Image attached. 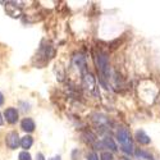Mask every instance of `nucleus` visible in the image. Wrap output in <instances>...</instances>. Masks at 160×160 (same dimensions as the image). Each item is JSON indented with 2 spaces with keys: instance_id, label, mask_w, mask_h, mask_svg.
<instances>
[{
  "instance_id": "4",
  "label": "nucleus",
  "mask_w": 160,
  "mask_h": 160,
  "mask_svg": "<svg viewBox=\"0 0 160 160\" xmlns=\"http://www.w3.org/2000/svg\"><path fill=\"white\" fill-rule=\"evenodd\" d=\"M99 69L101 71L102 74L108 76L109 74V65H108V59L105 55H100L99 57Z\"/></svg>"
},
{
  "instance_id": "12",
  "label": "nucleus",
  "mask_w": 160,
  "mask_h": 160,
  "mask_svg": "<svg viewBox=\"0 0 160 160\" xmlns=\"http://www.w3.org/2000/svg\"><path fill=\"white\" fill-rule=\"evenodd\" d=\"M87 160H99V159H98V156H96V154H94V152H92V154H90V155H88V158H87Z\"/></svg>"
},
{
  "instance_id": "2",
  "label": "nucleus",
  "mask_w": 160,
  "mask_h": 160,
  "mask_svg": "<svg viewBox=\"0 0 160 160\" xmlns=\"http://www.w3.org/2000/svg\"><path fill=\"white\" fill-rule=\"evenodd\" d=\"M5 142H7V146H8L9 149H12V150L17 149L18 145L21 143L18 133L17 132H9L8 135H7V137H5Z\"/></svg>"
},
{
  "instance_id": "3",
  "label": "nucleus",
  "mask_w": 160,
  "mask_h": 160,
  "mask_svg": "<svg viewBox=\"0 0 160 160\" xmlns=\"http://www.w3.org/2000/svg\"><path fill=\"white\" fill-rule=\"evenodd\" d=\"M4 117H5V119H7L8 123L14 124V123H17V121H18V112H17L16 108H8V109H5V112H4Z\"/></svg>"
},
{
  "instance_id": "9",
  "label": "nucleus",
  "mask_w": 160,
  "mask_h": 160,
  "mask_svg": "<svg viewBox=\"0 0 160 160\" xmlns=\"http://www.w3.org/2000/svg\"><path fill=\"white\" fill-rule=\"evenodd\" d=\"M100 159L101 160H113V155L109 151H104V152H101Z\"/></svg>"
},
{
  "instance_id": "6",
  "label": "nucleus",
  "mask_w": 160,
  "mask_h": 160,
  "mask_svg": "<svg viewBox=\"0 0 160 160\" xmlns=\"http://www.w3.org/2000/svg\"><path fill=\"white\" fill-rule=\"evenodd\" d=\"M136 140H137L141 145H149V143H150V137L146 135L143 131H137V132H136Z\"/></svg>"
},
{
  "instance_id": "13",
  "label": "nucleus",
  "mask_w": 160,
  "mask_h": 160,
  "mask_svg": "<svg viewBox=\"0 0 160 160\" xmlns=\"http://www.w3.org/2000/svg\"><path fill=\"white\" fill-rule=\"evenodd\" d=\"M36 160H45V158H44V155L41 152H38L37 156H36Z\"/></svg>"
},
{
  "instance_id": "5",
  "label": "nucleus",
  "mask_w": 160,
  "mask_h": 160,
  "mask_svg": "<svg viewBox=\"0 0 160 160\" xmlns=\"http://www.w3.org/2000/svg\"><path fill=\"white\" fill-rule=\"evenodd\" d=\"M21 127L26 132H33L35 131V122L31 118H24L22 121V123H21Z\"/></svg>"
},
{
  "instance_id": "15",
  "label": "nucleus",
  "mask_w": 160,
  "mask_h": 160,
  "mask_svg": "<svg viewBox=\"0 0 160 160\" xmlns=\"http://www.w3.org/2000/svg\"><path fill=\"white\" fill-rule=\"evenodd\" d=\"M4 123V121H3V118H2V113H0V126H2Z\"/></svg>"
},
{
  "instance_id": "14",
  "label": "nucleus",
  "mask_w": 160,
  "mask_h": 160,
  "mask_svg": "<svg viewBox=\"0 0 160 160\" xmlns=\"http://www.w3.org/2000/svg\"><path fill=\"white\" fill-rule=\"evenodd\" d=\"M3 102H4V96H3L2 92H0V105H2Z\"/></svg>"
},
{
  "instance_id": "11",
  "label": "nucleus",
  "mask_w": 160,
  "mask_h": 160,
  "mask_svg": "<svg viewBox=\"0 0 160 160\" xmlns=\"http://www.w3.org/2000/svg\"><path fill=\"white\" fill-rule=\"evenodd\" d=\"M136 155H137L138 158H143V159H148V160H151V158H152L150 154L145 152V151H136Z\"/></svg>"
},
{
  "instance_id": "16",
  "label": "nucleus",
  "mask_w": 160,
  "mask_h": 160,
  "mask_svg": "<svg viewBox=\"0 0 160 160\" xmlns=\"http://www.w3.org/2000/svg\"><path fill=\"white\" fill-rule=\"evenodd\" d=\"M51 160H62V159H60V156H55V158H52Z\"/></svg>"
},
{
  "instance_id": "8",
  "label": "nucleus",
  "mask_w": 160,
  "mask_h": 160,
  "mask_svg": "<svg viewBox=\"0 0 160 160\" xmlns=\"http://www.w3.org/2000/svg\"><path fill=\"white\" fill-rule=\"evenodd\" d=\"M104 146L105 148H108V149H110L112 151H117L118 149H117V145H115V142L113 141V138H110V137H106V138H104Z\"/></svg>"
},
{
  "instance_id": "7",
  "label": "nucleus",
  "mask_w": 160,
  "mask_h": 160,
  "mask_svg": "<svg viewBox=\"0 0 160 160\" xmlns=\"http://www.w3.org/2000/svg\"><path fill=\"white\" fill-rule=\"evenodd\" d=\"M32 143H33V140L31 136H24L21 138V146L23 149H30L32 146Z\"/></svg>"
},
{
  "instance_id": "10",
  "label": "nucleus",
  "mask_w": 160,
  "mask_h": 160,
  "mask_svg": "<svg viewBox=\"0 0 160 160\" xmlns=\"http://www.w3.org/2000/svg\"><path fill=\"white\" fill-rule=\"evenodd\" d=\"M18 158H19V160H32L30 152H27V151H22Z\"/></svg>"
},
{
  "instance_id": "1",
  "label": "nucleus",
  "mask_w": 160,
  "mask_h": 160,
  "mask_svg": "<svg viewBox=\"0 0 160 160\" xmlns=\"http://www.w3.org/2000/svg\"><path fill=\"white\" fill-rule=\"evenodd\" d=\"M117 138L119 141V143L122 145V150L126 154H133V145L131 141V136H129V132L124 128H121L117 132Z\"/></svg>"
}]
</instances>
